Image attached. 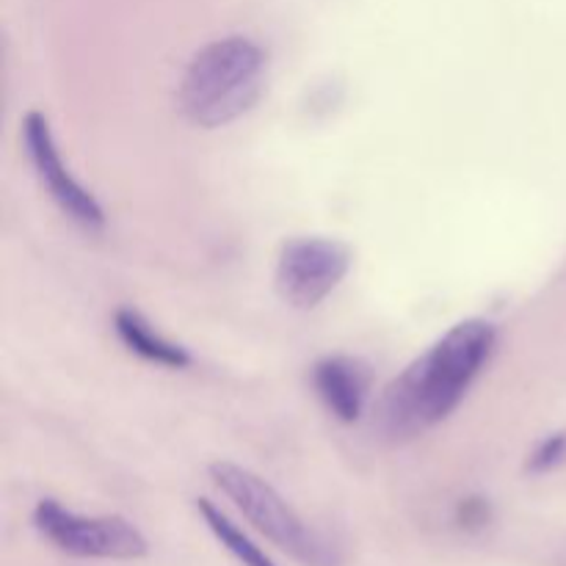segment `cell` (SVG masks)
Segmentation results:
<instances>
[{
  "label": "cell",
  "mask_w": 566,
  "mask_h": 566,
  "mask_svg": "<svg viewBox=\"0 0 566 566\" xmlns=\"http://www.w3.org/2000/svg\"><path fill=\"white\" fill-rule=\"evenodd\" d=\"M22 144H25V155L31 160L33 171H36L39 182L48 191V197L59 205L61 213L86 232L103 230V208L64 166L59 147L53 142V133H50L48 116L39 114V111L25 114V119H22Z\"/></svg>",
  "instance_id": "cell-6"
},
{
  "label": "cell",
  "mask_w": 566,
  "mask_h": 566,
  "mask_svg": "<svg viewBox=\"0 0 566 566\" xmlns=\"http://www.w3.org/2000/svg\"><path fill=\"white\" fill-rule=\"evenodd\" d=\"M265 81V53L247 36L205 44L180 83V108L191 125L213 130L235 122L258 103Z\"/></svg>",
  "instance_id": "cell-2"
},
{
  "label": "cell",
  "mask_w": 566,
  "mask_h": 566,
  "mask_svg": "<svg viewBox=\"0 0 566 566\" xmlns=\"http://www.w3.org/2000/svg\"><path fill=\"white\" fill-rule=\"evenodd\" d=\"M114 326L119 340L125 343L133 354L147 359V363L164 365V368H186V365L191 363L186 348L166 340V337L160 335V332H155L153 324H149L142 313H136V310H119L114 318Z\"/></svg>",
  "instance_id": "cell-8"
},
{
  "label": "cell",
  "mask_w": 566,
  "mask_h": 566,
  "mask_svg": "<svg viewBox=\"0 0 566 566\" xmlns=\"http://www.w3.org/2000/svg\"><path fill=\"white\" fill-rule=\"evenodd\" d=\"M33 525L66 556L77 558H130L147 556V539L122 517H83L55 501H42L33 512Z\"/></svg>",
  "instance_id": "cell-4"
},
{
  "label": "cell",
  "mask_w": 566,
  "mask_h": 566,
  "mask_svg": "<svg viewBox=\"0 0 566 566\" xmlns=\"http://www.w3.org/2000/svg\"><path fill=\"white\" fill-rule=\"evenodd\" d=\"M197 512L202 514V520L208 523V528L213 531L216 539L221 542V545L227 547V551L232 553V556L238 558V564L243 566H276L271 562L269 556H265L263 551H260L258 545H254L252 539H249L247 534H243L241 528H238L235 523H232L230 517H227L221 509H216L210 501H197Z\"/></svg>",
  "instance_id": "cell-9"
},
{
  "label": "cell",
  "mask_w": 566,
  "mask_h": 566,
  "mask_svg": "<svg viewBox=\"0 0 566 566\" xmlns=\"http://www.w3.org/2000/svg\"><path fill=\"white\" fill-rule=\"evenodd\" d=\"M352 269V249L332 238H296L282 247L274 285L285 304L313 310L335 291Z\"/></svg>",
  "instance_id": "cell-5"
},
{
  "label": "cell",
  "mask_w": 566,
  "mask_h": 566,
  "mask_svg": "<svg viewBox=\"0 0 566 566\" xmlns=\"http://www.w3.org/2000/svg\"><path fill=\"white\" fill-rule=\"evenodd\" d=\"M564 464H566V431H556V434L545 437V440L534 448L525 470H528L531 475H545V473H553V470L564 468Z\"/></svg>",
  "instance_id": "cell-10"
},
{
  "label": "cell",
  "mask_w": 566,
  "mask_h": 566,
  "mask_svg": "<svg viewBox=\"0 0 566 566\" xmlns=\"http://www.w3.org/2000/svg\"><path fill=\"white\" fill-rule=\"evenodd\" d=\"M315 396L340 423H354L370 396V370L363 359L326 357L313 368Z\"/></svg>",
  "instance_id": "cell-7"
},
{
  "label": "cell",
  "mask_w": 566,
  "mask_h": 566,
  "mask_svg": "<svg viewBox=\"0 0 566 566\" xmlns=\"http://www.w3.org/2000/svg\"><path fill=\"white\" fill-rule=\"evenodd\" d=\"M495 340L490 321L470 318L453 326L381 390L376 431L390 442H407L442 423L490 363Z\"/></svg>",
  "instance_id": "cell-1"
},
{
  "label": "cell",
  "mask_w": 566,
  "mask_h": 566,
  "mask_svg": "<svg viewBox=\"0 0 566 566\" xmlns=\"http://www.w3.org/2000/svg\"><path fill=\"white\" fill-rule=\"evenodd\" d=\"M484 520H486V509L479 506V503H468V506L462 509V525H468V528L481 525Z\"/></svg>",
  "instance_id": "cell-11"
},
{
  "label": "cell",
  "mask_w": 566,
  "mask_h": 566,
  "mask_svg": "<svg viewBox=\"0 0 566 566\" xmlns=\"http://www.w3.org/2000/svg\"><path fill=\"white\" fill-rule=\"evenodd\" d=\"M210 479L235 503L238 512L265 539L274 542L282 553H287L304 566H340L337 547L329 545L321 534H315L269 481L232 462H216L210 468Z\"/></svg>",
  "instance_id": "cell-3"
}]
</instances>
